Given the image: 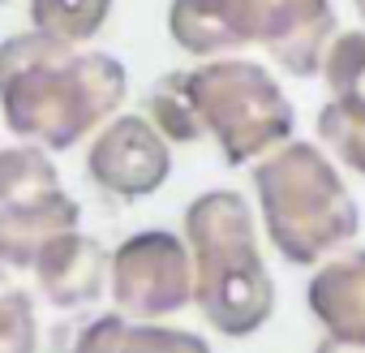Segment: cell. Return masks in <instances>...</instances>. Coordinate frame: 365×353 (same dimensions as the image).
I'll return each mask as SVG.
<instances>
[{"mask_svg": "<svg viewBox=\"0 0 365 353\" xmlns=\"http://www.w3.org/2000/svg\"><path fill=\"white\" fill-rule=\"evenodd\" d=\"M125 91V65L86 44L43 31L0 44V116L22 142L69 151L120 112Z\"/></svg>", "mask_w": 365, "mask_h": 353, "instance_id": "6da1fadb", "label": "cell"}, {"mask_svg": "<svg viewBox=\"0 0 365 353\" xmlns=\"http://www.w3.org/2000/svg\"><path fill=\"white\" fill-rule=\"evenodd\" d=\"M185 242L194 254V306L228 336H254L275 310V280L258 250V220L245 194L207 190L185 207Z\"/></svg>", "mask_w": 365, "mask_h": 353, "instance_id": "7a4b0ae2", "label": "cell"}, {"mask_svg": "<svg viewBox=\"0 0 365 353\" xmlns=\"http://www.w3.org/2000/svg\"><path fill=\"white\" fill-rule=\"evenodd\" d=\"M168 35L198 61L262 48L284 74L314 78L339 26L331 0H172Z\"/></svg>", "mask_w": 365, "mask_h": 353, "instance_id": "3957f363", "label": "cell"}, {"mask_svg": "<svg viewBox=\"0 0 365 353\" xmlns=\"http://www.w3.org/2000/svg\"><path fill=\"white\" fill-rule=\"evenodd\" d=\"M254 194L275 254L297 267L327 263L361 229L344 176L318 142L288 138L262 155L254 168Z\"/></svg>", "mask_w": 365, "mask_h": 353, "instance_id": "277c9868", "label": "cell"}, {"mask_svg": "<svg viewBox=\"0 0 365 353\" xmlns=\"http://www.w3.org/2000/svg\"><path fill=\"white\" fill-rule=\"evenodd\" d=\"M185 82L202 134L232 168L258 164L262 155H271L292 138L297 112L267 65L245 56H211L185 69Z\"/></svg>", "mask_w": 365, "mask_h": 353, "instance_id": "5b68a950", "label": "cell"}, {"mask_svg": "<svg viewBox=\"0 0 365 353\" xmlns=\"http://www.w3.org/2000/svg\"><path fill=\"white\" fill-rule=\"evenodd\" d=\"M108 293L133 323H159L194 302V254L190 242L168 229H146L112 250Z\"/></svg>", "mask_w": 365, "mask_h": 353, "instance_id": "8992f818", "label": "cell"}, {"mask_svg": "<svg viewBox=\"0 0 365 353\" xmlns=\"http://www.w3.org/2000/svg\"><path fill=\"white\" fill-rule=\"evenodd\" d=\"M86 176L120 203L146 199L172 176V142L146 112H116L86 146Z\"/></svg>", "mask_w": 365, "mask_h": 353, "instance_id": "52a82bcc", "label": "cell"}, {"mask_svg": "<svg viewBox=\"0 0 365 353\" xmlns=\"http://www.w3.org/2000/svg\"><path fill=\"white\" fill-rule=\"evenodd\" d=\"M35 289L56 306V310H82L95 306L108 293V272H112V254L103 250V242H95L91 233H61L39 259H35Z\"/></svg>", "mask_w": 365, "mask_h": 353, "instance_id": "ba28073f", "label": "cell"}, {"mask_svg": "<svg viewBox=\"0 0 365 353\" xmlns=\"http://www.w3.org/2000/svg\"><path fill=\"white\" fill-rule=\"evenodd\" d=\"M305 302L331 340L365 349V250L331 254L327 263H318Z\"/></svg>", "mask_w": 365, "mask_h": 353, "instance_id": "9c48e42d", "label": "cell"}, {"mask_svg": "<svg viewBox=\"0 0 365 353\" xmlns=\"http://www.w3.org/2000/svg\"><path fill=\"white\" fill-rule=\"evenodd\" d=\"M82 220V207L56 190L48 199H35V203H9L0 207V263L5 267H35V259L69 229H78Z\"/></svg>", "mask_w": 365, "mask_h": 353, "instance_id": "30bf717a", "label": "cell"}, {"mask_svg": "<svg viewBox=\"0 0 365 353\" xmlns=\"http://www.w3.org/2000/svg\"><path fill=\"white\" fill-rule=\"evenodd\" d=\"M61 190V172L52 164V151L39 142H14L0 146V207L9 203H35Z\"/></svg>", "mask_w": 365, "mask_h": 353, "instance_id": "8fae6325", "label": "cell"}, {"mask_svg": "<svg viewBox=\"0 0 365 353\" xmlns=\"http://www.w3.org/2000/svg\"><path fill=\"white\" fill-rule=\"evenodd\" d=\"M142 112L155 121V129L168 138V142H202V121H198V108H194V95H190V82H185V69H172L163 74L146 99H142Z\"/></svg>", "mask_w": 365, "mask_h": 353, "instance_id": "7c38bea8", "label": "cell"}, {"mask_svg": "<svg viewBox=\"0 0 365 353\" xmlns=\"http://www.w3.org/2000/svg\"><path fill=\"white\" fill-rule=\"evenodd\" d=\"M112 18V0H31V26L69 44H91Z\"/></svg>", "mask_w": 365, "mask_h": 353, "instance_id": "4fadbf2b", "label": "cell"}, {"mask_svg": "<svg viewBox=\"0 0 365 353\" xmlns=\"http://www.w3.org/2000/svg\"><path fill=\"white\" fill-rule=\"evenodd\" d=\"M318 138L344 168L365 176V104L327 99L318 108Z\"/></svg>", "mask_w": 365, "mask_h": 353, "instance_id": "5bb4252c", "label": "cell"}, {"mask_svg": "<svg viewBox=\"0 0 365 353\" xmlns=\"http://www.w3.org/2000/svg\"><path fill=\"white\" fill-rule=\"evenodd\" d=\"M322 78L331 99L365 104V31H339L322 56Z\"/></svg>", "mask_w": 365, "mask_h": 353, "instance_id": "9a60e30c", "label": "cell"}, {"mask_svg": "<svg viewBox=\"0 0 365 353\" xmlns=\"http://www.w3.org/2000/svg\"><path fill=\"white\" fill-rule=\"evenodd\" d=\"M0 263V353H39V319L31 293Z\"/></svg>", "mask_w": 365, "mask_h": 353, "instance_id": "2e32d148", "label": "cell"}, {"mask_svg": "<svg viewBox=\"0 0 365 353\" xmlns=\"http://www.w3.org/2000/svg\"><path fill=\"white\" fill-rule=\"evenodd\" d=\"M125 327H129V319L120 310L95 314L82 323H61L48 332V353H116Z\"/></svg>", "mask_w": 365, "mask_h": 353, "instance_id": "e0dca14e", "label": "cell"}, {"mask_svg": "<svg viewBox=\"0 0 365 353\" xmlns=\"http://www.w3.org/2000/svg\"><path fill=\"white\" fill-rule=\"evenodd\" d=\"M116 353H211L198 332L168 327V323H129Z\"/></svg>", "mask_w": 365, "mask_h": 353, "instance_id": "ac0fdd59", "label": "cell"}, {"mask_svg": "<svg viewBox=\"0 0 365 353\" xmlns=\"http://www.w3.org/2000/svg\"><path fill=\"white\" fill-rule=\"evenodd\" d=\"M314 353H365V349H361V344H344V340H331V336H327Z\"/></svg>", "mask_w": 365, "mask_h": 353, "instance_id": "d6986e66", "label": "cell"}, {"mask_svg": "<svg viewBox=\"0 0 365 353\" xmlns=\"http://www.w3.org/2000/svg\"><path fill=\"white\" fill-rule=\"evenodd\" d=\"M352 5H356V14H361V26H365V0H352Z\"/></svg>", "mask_w": 365, "mask_h": 353, "instance_id": "ffe728a7", "label": "cell"}, {"mask_svg": "<svg viewBox=\"0 0 365 353\" xmlns=\"http://www.w3.org/2000/svg\"><path fill=\"white\" fill-rule=\"evenodd\" d=\"M0 5H5V0H0Z\"/></svg>", "mask_w": 365, "mask_h": 353, "instance_id": "44dd1931", "label": "cell"}]
</instances>
